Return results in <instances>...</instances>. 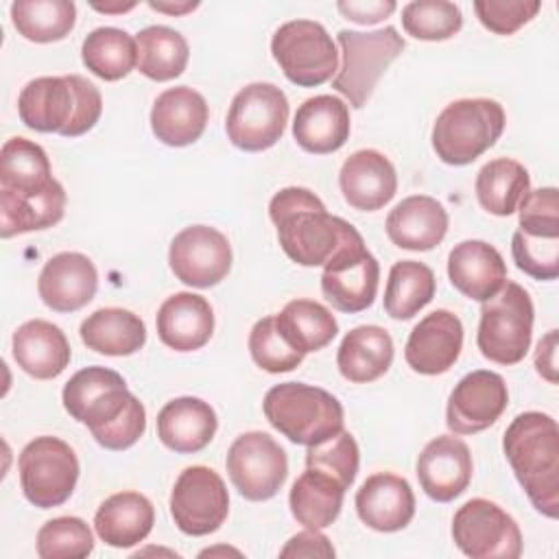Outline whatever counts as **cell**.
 <instances>
[{
    "label": "cell",
    "mask_w": 559,
    "mask_h": 559,
    "mask_svg": "<svg viewBox=\"0 0 559 559\" xmlns=\"http://www.w3.org/2000/svg\"><path fill=\"white\" fill-rule=\"evenodd\" d=\"M63 408L105 450H127L146 430V411L127 389L124 378L107 367H85L63 386Z\"/></svg>",
    "instance_id": "6da1fadb"
},
{
    "label": "cell",
    "mask_w": 559,
    "mask_h": 559,
    "mask_svg": "<svg viewBox=\"0 0 559 559\" xmlns=\"http://www.w3.org/2000/svg\"><path fill=\"white\" fill-rule=\"evenodd\" d=\"M504 456L533 507L557 520L559 515V428L539 411L520 413L504 430Z\"/></svg>",
    "instance_id": "7a4b0ae2"
},
{
    "label": "cell",
    "mask_w": 559,
    "mask_h": 559,
    "mask_svg": "<svg viewBox=\"0 0 559 559\" xmlns=\"http://www.w3.org/2000/svg\"><path fill=\"white\" fill-rule=\"evenodd\" d=\"M269 218L277 227L282 251L301 266H321L341 245L349 223L332 216L308 188L288 186L273 194Z\"/></svg>",
    "instance_id": "3957f363"
},
{
    "label": "cell",
    "mask_w": 559,
    "mask_h": 559,
    "mask_svg": "<svg viewBox=\"0 0 559 559\" xmlns=\"http://www.w3.org/2000/svg\"><path fill=\"white\" fill-rule=\"evenodd\" d=\"M100 111L98 87L81 74L37 76L17 96L20 120L39 133L79 138L98 122Z\"/></svg>",
    "instance_id": "277c9868"
},
{
    "label": "cell",
    "mask_w": 559,
    "mask_h": 559,
    "mask_svg": "<svg viewBox=\"0 0 559 559\" xmlns=\"http://www.w3.org/2000/svg\"><path fill=\"white\" fill-rule=\"evenodd\" d=\"M262 411L266 421L297 445H317L343 430L341 402L321 386L282 382L266 391Z\"/></svg>",
    "instance_id": "5b68a950"
},
{
    "label": "cell",
    "mask_w": 559,
    "mask_h": 559,
    "mask_svg": "<svg viewBox=\"0 0 559 559\" xmlns=\"http://www.w3.org/2000/svg\"><path fill=\"white\" fill-rule=\"evenodd\" d=\"M504 109L491 98H459L441 109L432 127V148L443 164L465 166L480 157L504 131Z\"/></svg>",
    "instance_id": "8992f818"
},
{
    "label": "cell",
    "mask_w": 559,
    "mask_h": 559,
    "mask_svg": "<svg viewBox=\"0 0 559 559\" xmlns=\"http://www.w3.org/2000/svg\"><path fill=\"white\" fill-rule=\"evenodd\" d=\"M533 301L518 282L504 286L480 306L476 345L480 354L498 365H518L524 360L533 336Z\"/></svg>",
    "instance_id": "52a82bcc"
},
{
    "label": "cell",
    "mask_w": 559,
    "mask_h": 559,
    "mask_svg": "<svg viewBox=\"0 0 559 559\" xmlns=\"http://www.w3.org/2000/svg\"><path fill=\"white\" fill-rule=\"evenodd\" d=\"M341 68L332 79V87L347 98L356 109L367 105L378 79L404 50V39L393 26H384L371 33L338 31Z\"/></svg>",
    "instance_id": "ba28073f"
},
{
    "label": "cell",
    "mask_w": 559,
    "mask_h": 559,
    "mask_svg": "<svg viewBox=\"0 0 559 559\" xmlns=\"http://www.w3.org/2000/svg\"><path fill=\"white\" fill-rule=\"evenodd\" d=\"M271 52L284 76L299 87H317L338 70L336 46L323 24L290 20L271 37Z\"/></svg>",
    "instance_id": "9c48e42d"
},
{
    "label": "cell",
    "mask_w": 559,
    "mask_h": 559,
    "mask_svg": "<svg viewBox=\"0 0 559 559\" xmlns=\"http://www.w3.org/2000/svg\"><path fill=\"white\" fill-rule=\"evenodd\" d=\"M380 264L349 223L341 245L323 264L321 290L332 308L354 314L367 310L378 293Z\"/></svg>",
    "instance_id": "30bf717a"
},
{
    "label": "cell",
    "mask_w": 559,
    "mask_h": 559,
    "mask_svg": "<svg viewBox=\"0 0 559 559\" xmlns=\"http://www.w3.org/2000/svg\"><path fill=\"white\" fill-rule=\"evenodd\" d=\"M17 469L24 498L39 509L63 504L79 480L74 450L63 439L50 435L35 437L24 445Z\"/></svg>",
    "instance_id": "8fae6325"
},
{
    "label": "cell",
    "mask_w": 559,
    "mask_h": 559,
    "mask_svg": "<svg viewBox=\"0 0 559 559\" xmlns=\"http://www.w3.org/2000/svg\"><path fill=\"white\" fill-rule=\"evenodd\" d=\"M288 122V98L273 83L245 85L229 105L225 131L229 142L247 153H260L277 144Z\"/></svg>",
    "instance_id": "7c38bea8"
},
{
    "label": "cell",
    "mask_w": 559,
    "mask_h": 559,
    "mask_svg": "<svg viewBox=\"0 0 559 559\" xmlns=\"http://www.w3.org/2000/svg\"><path fill=\"white\" fill-rule=\"evenodd\" d=\"M452 539L472 559H518L522 533L518 522L485 498H472L452 518Z\"/></svg>",
    "instance_id": "4fadbf2b"
},
{
    "label": "cell",
    "mask_w": 559,
    "mask_h": 559,
    "mask_svg": "<svg viewBox=\"0 0 559 559\" xmlns=\"http://www.w3.org/2000/svg\"><path fill=\"white\" fill-rule=\"evenodd\" d=\"M225 467L231 485L251 502L273 498L288 476L284 448L262 430H249L236 437L227 450Z\"/></svg>",
    "instance_id": "5bb4252c"
},
{
    "label": "cell",
    "mask_w": 559,
    "mask_h": 559,
    "mask_svg": "<svg viewBox=\"0 0 559 559\" xmlns=\"http://www.w3.org/2000/svg\"><path fill=\"white\" fill-rule=\"evenodd\" d=\"M229 513V493L223 478L205 465L186 467L170 491V515L177 528L203 537L221 528Z\"/></svg>",
    "instance_id": "9a60e30c"
},
{
    "label": "cell",
    "mask_w": 559,
    "mask_h": 559,
    "mask_svg": "<svg viewBox=\"0 0 559 559\" xmlns=\"http://www.w3.org/2000/svg\"><path fill=\"white\" fill-rule=\"evenodd\" d=\"M168 264L179 282L194 288H210L227 277L231 269V245L216 227L190 225L173 238Z\"/></svg>",
    "instance_id": "2e32d148"
},
{
    "label": "cell",
    "mask_w": 559,
    "mask_h": 559,
    "mask_svg": "<svg viewBox=\"0 0 559 559\" xmlns=\"http://www.w3.org/2000/svg\"><path fill=\"white\" fill-rule=\"evenodd\" d=\"M507 404L504 378L489 369H476L454 384L448 397L445 424L454 435H476L493 426Z\"/></svg>",
    "instance_id": "e0dca14e"
},
{
    "label": "cell",
    "mask_w": 559,
    "mask_h": 559,
    "mask_svg": "<svg viewBox=\"0 0 559 559\" xmlns=\"http://www.w3.org/2000/svg\"><path fill=\"white\" fill-rule=\"evenodd\" d=\"M463 349V323L450 310L426 314L408 334L404 358L406 365L421 376L445 373Z\"/></svg>",
    "instance_id": "ac0fdd59"
},
{
    "label": "cell",
    "mask_w": 559,
    "mask_h": 559,
    "mask_svg": "<svg viewBox=\"0 0 559 559\" xmlns=\"http://www.w3.org/2000/svg\"><path fill=\"white\" fill-rule=\"evenodd\" d=\"M474 463L465 441L439 435L426 443L417 459V478L424 493L437 502H452L472 480Z\"/></svg>",
    "instance_id": "d6986e66"
},
{
    "label": "cell",
    "mask_w": 559,
    "mask_h": 559,
    "mask_svg": "<svg viewBox=\"0 0 559 559\" xmlns=\"http://www.w3.org/2000/svg\"><path fill=\"white\" fill-rule=\"evenodd\" d=\"M98 288V273L94 262L76 251H61L52 255L37 280L41 301L55 312H74L87 306Z\"/></svg>",
    "instance_id": "ffe728a7"
},
{
    "label": "cell",
    "mask_w": 559,
    "mask_h": 559,
    "mask_svg": "<svg viewBox=\"0 0 559 559\" xmlns=\"http://www.w3.org/2000/svg\"><path fill=\"white\" fill-rule=\"evenodd\" d=\"M343 199L360 212L382 210L397 192V175L389 157L376 148L352 153L338 173Z\"/></svg>",
    "instance_id": "44dd1931"
},
{
    "label": "cell",
    "mask_w": 559,
    "mask_h": 559,
    "mask_svg": "<svg viewBox=\"0 0 559 559\" xmlns=\"http://www.w3.org/2000/svg\"><path fill=\"white\" fill-rule=\"evenodd\" d=\"M356 513L378 533H395L408 526L415 515V496L406 478L378 472L365 478L356 491Z\"/></svg>",
    "instance_id": "7402d4cb"
},
{
    "label": "cell",
    "mask_w": 559,
    "mask_h": 559,
    "mask_svg": "<svg viewBox=\"0 0 559 559\" xmlns=\"http://www.w3.org/2000/svg\"><path fill=\"white\" fill-rule=\"evenodd\" d=\"M352 131L349 107L345 100L332 94H319L306 98L293 120L295 142L314 155H328L338 151Z\"/></svg>",
    "instance_id": "603a6c76"
},
{
    "label": "cell",
    "mask_w": 559,
    "mask_h": 559,
    "mask_svg": "<svg viewBox=\"0 0 559 559\" xmlns=\"http://www.w3.org/2000/svg\"><path fill=\"white\" fill-rule=\"evenodd\" d=\"M448 277L459 293L483 304L504 286L507 264L489 242L463 240L448 253Z\"/></svg>",
    "instance_id": "cb8c5ba5"
},
{
    "label": "cell",
    "mask_w": 559,
    "mask_h": 559,
    "mask_svg": "<svg viewBox=\"0 0 559 559\" xmlns=\"http://www.w3.org/2000/svg\"><path fill=\"white\" fill-rule=\"evenodd\" d=\"M207 116L210 109L203 94L188 85H177L155 98L151 129L166 146H188L203 135Z\"/></svg>",
    "instance_id": "d4e9b609"
},
{
    "label": "cell",
    "mask_w": 559,
    "mask_h": 559,
    "mask_svg": "<svg viewBox=\"0 0 559 559\" xmlns=\"http://www.w3.org/2000/svg\"><path fill=\"white\" fill-rule=\"evenodd\" d=\"M389 240L408 251H430L448 234V212L441 201L428 194L402 199L386 216Z\"/></svg>",
    "instance_id": "484cf974"
},
{
    "label": "cell",
    "mask_w": 559,
    "mask_h": 559,
    "mask_svg": "<svg viewBox=\"0 0 559 559\" xmlns=\"http://www.w3.org/2000/svg\"><path fill=\"white\" fill-rule=\"evenodd\" d=\"M157 336L175 352L201 349L214 332L210 301L197 293H175L157 310Z\"/></svg>",
    "instance_id": "4316f807"
},
{
    "label": "cell",
    "mask_w": 559,
    "mask_h": 559,
    "mask_svg": "<svg viewBox=\"0 0 559 559\" xmlns=\"http://www.w3.org/2000/svg\"><path fill=\"white\" fill-rule=\"evenodd\" d=\"M13 360L35 380H52L70 365V343L63 330L44 319H31L13 332Z\"/></svg>",
    "instance_id": "83f0119b"
},
{
    "label": "cell",
    "mask_w": 559,
    "mask_h": 559,
    "mask_svg": "<svg viewBox=\"0 0 559 559\" xmlns=\"http://www.w3.org/2000/svg\"><path fill=\"white\" fill-rule=\"evenodd\" d=\"M218 419L214 408L201 397L183 395L166 402L157 413L159 441L179 454L201 452L216 435Z\"/></svg>",
    "instance_id": "f1b7e54d"
},
{
    "label": "cell",
    "mask_w": 559,
    "mask_h": 559,
    "mask_svg": "<svg viewBox=\"0 0 559 559\" xmlns=\"http://www.w3.org/2000/svg\"><path fill=\"white\" fill-rule=\"evenodd\" d=\"M153 522L155 509L140 491H118L105 498L94 515L96 535L111 548H131L144 542Z\"/></svg>",
    "instance_id": "f546056e"
},
{
    "label": "cell",
    "mask_w": 559,
    "mask_h": 559,
    "mask_svg": "<svg viewBox=\"0 0 559 559\" xmlns=\"http://www.w3.org/2000/svg\"><path fill=\"white\" fill-rule=\"evenodd\" d=\"M393 362V338L380 325L349 330L336 352L341 376L354 384H367L389 371Z\"/></svg>",
    "instance_id": "4dcf8cb0"
},
{
    "label": "cell",
    "mask_w": 559,
    "mask_h": 559,
    "mask_svg": "<svg viewBox=\"0 0 559 559\" xmlns=\"http://www.w3.org/2000/svg\"><path fill=\"white\" fill-rule=\"evenodd\" d=\"M87 349L105 356H129L144 347V321L124 308H98L79 328Z\"/></svg>",
    "instance_id": "1f68e13d"
},
{
    "label": "cell",
    "mask_w": 559,
    "mask_h": 559,
    "mask_svg": "<svg viewBox=\"0 0 559 559\" xmlns=\"http://www.w3.org/2000/svg\"><path fill=\"white\" fill-rule=\"evenodd\" d=\"M345 489L347 487L332 474L306 467V472L290 487V513L301 526L321 531L338 518Z\"/></svg>",
    "instance_id": "d6a6232c"
},
{
    "label": "cell",
    "mask_w": 559,
    "mask_h": 559,
    "mask_svg": "<svg viewBox=\"0 0 559 559\" xmlns=\"http://www.w3.org/2000/svg\"><path fill=\"white\" fill-rule=\"evenodd\" d=\"M66 212V190L55 179L37 194L15 197L0 192V236L11 238L17 234L39 231L57 225Z\"/></svg>",
    "instance_id": "836d02e7"
},
{
    "label": "cell",
    "mask_w": 559,
    "mask_h": 559,
    "mask_svg": "<svg viewBox=\"0 0 559 559\" xmlns=\"http://www.w3.org/2000/svg\"><path fill=\"white\" fill-rule=\"evenodd\" d=\"M55 181L46 151L26 138H9L0 151V192L37 194Z\"/></svg>",
    "instance_id": "e575fe53"
},
{
    "label": "cell",
    "mask_w": 559,
    "mask_h": 559,
    "mask_svg": "<svg viewBox=\"0 0 559 559\" xmlns=\"http://www.w3.org/2000/svg\"><path fill=\"white\" fill-rule=\"evenodd\" d=\"M474 188L483 210L493 216H511L531 190V177L520 162L498 157L478 170Z\"/></svg>",
    "instance_id": "d590c367"
},
{
    "label": "cell",
    "mask_w": 559,
    "mask_h": 559,
    "mask_svg": "<svg viewBox=\"0 0 559 559\" xmlns=\"http://www.w3.org/2000/svg\"><path fill=\"white\" fill-rule=\"evenodd\" d=\"M280 334L304 356L332 343L338 332L334 314L319 301L293 299L275 314Z\"/></svg>",
    "instance_id": "8d00e7d4"
},
{
    "label": "cell",
    "mask_w": 559,
    "mask_h": 559,
    "mask_svg": "<svg viewBox=\"0 0 559 559\" xmlns=\"http://www.w3.org/2000/svg\"><path fill=\"white\" fill-rule=\"evenodd\" d=\"M138 46V70L151 81H170L177 79L190 57V48L186 37L162 24H153L142 28L135 35Z\"/></svg>",
    "instance_id": "74e56055"
},
{
    "label": "cell",
    "mask_w": 559,
    "mask_h": 559,
    "mask_svg": "<svg viewBox=\"0 0 559 559\" xmlns=\"http://www.w3.org/2000/svg\"><path fill=\"white\" fill-rule=\"evenodd\" d=\"M437 280L428 264L400 260L391 266L384 288V310L391 319H413L435 297Z\"/></svg>",
    "instance_id": "f35d334b"
},
{
    "label": "cell",
    "mask_w": 559,
    "mask_h": 559,
    "mask_svg": "<svg viewBox=\"0 0 559 559\" xmlns=\"http://www.w3.org/2000/svg\"><path fill=\"white\" fill-rule=\"evenodd\" d=\"M83 66L103 81H118L138 66L135 39L116 26L94 28L81 46Z\"/></svg>",
    "instance_id": "ab89813d"
},
{
    "label": "cell",
    "mask_w": 559,
    "mask_h": 559,
    "mask_svg": "<svg viewBox=\"0 0 559 559\" xmlns=\"http://www.w3.org/2000/svg\"><path fill=\"white\" fill-rule=\"evenodd\" d=\"M11 22L24 39L50 44L70 35L76 7L70 0H17L11 4Z\"/></svg>",
    "instance_id": "60d3db41"
},
{
    "label": "cell",
    "mask_w": 559,
    "mask_h": 559,
    "mask_svg": "<svg viewBox=\"0 0 559 559\" xmlns=\"http://www.w3.org/2000/svg\"><path fill=\"white\" fill-rule=\"evenodd\" d=\"M402 26L415 39L443 41L461 31L463 13L454 2L415 0L404 4Z\"/></svg>",
    "instance_id": "b9f144b4"
},
{
    "label": "cell",
    "mask_w": 559,
    "mask_h": 559,
    "mask_svg": "<svg viewBox=\"0 0 559 559\" xmlns=\"http://www.w3.org/2000/svg\"><path fill=\"white\" fill-rule=\"evenodd\" d=\"M94 550V535L85 520L61 515L37 531V555L41 559H83Z\"/></svg>",
    "instance_id": "7bdbcfd3"
},
{
    "label": "cell",
    "mask_w": 559,
    "mask_h": 559,
    "mask_svg": "<svg viewBox=\"0 0 559 559\" xmlns=\"http://www.w3.org/2000/svg\"><path fill=\"white\" fill-rule=\"evenodd\" d=\"M249 354L253 362L269 373L293 371L301 365L304 354L297 352L277 330L275 314H269L253 323L249 332Z\"/></svg>",
    "instance_id": "ee69618b"
},
{
    "label": "cell",
    "mask_w": 559,
    "mask_h": 559,
    "mask_svg": "<svg viewBox=\"0 0 559 559\" xmlns=\"http://www.w3.org/2000/svg\"><path fill=\"white\" fill-rule=\"evenodd\" d=\"M358 463H360L358 443L345 428L317 445H308V452H306V467H314L325 474H332L347 489L352 487L358 474Z\"/></svg>",
    "instance_id": "f6af8a7d"
},
{
    "label": "cell",
    "mask_w": 559,
    "mask_h": 559,
    "mask_svg": "<svg viewBox=\"0 0 559 559\" xmlns=\"http://www.w3.org/2000/svg\"><path fill=\"white\" fill-rule=\"evenodd\" d=\"M511 255L515 266L533 280L550 282L559 275V236H533L515 229Z\"/></svg>",
    "instance_id": "bcb514c9"
},
{
    "label": "cell",
    "mask_w": 559,
    "mask_h": 559,
    "mask_svg": "<svg viewBox=\"0 0 559 559\" xmlns=\"http://www.w3.org/2000/svg\"><path fill=\"white\" fill-rule=\"evenodd\" d=\"M542 9L537 0H476L474 11L478 22L496 35H513L528 24Z\"/></svg>",
    "instance_id": "7dc6e473"
},
{
    "label": "cell",
    "mask_w": 559,
    "mask_h": 559,
    "mask_svg": "<svg viewBox=\"0 0 559 559\" xmlns=\"http://www.w3.org/2000/svg\"><path fill=\"white\" fill-rule=\"evenodd\" d=\"M520 231L533 236H559V192L557 188L528 190L520 207Z\"/></svg>",
    "instance_id": "c3c4849f"
},
{
    "label": "cell",
    "mask_w": 559,
    "mask_h": 559,
    "mask_svg": "<svg viewBox=\"0 0 559 559\" xmlns=\"http://www.w3.org/2000/svg\"><path fill=\"white\" fill-rule=\"evenodd\" d=\"M336 550L330 539L319 533V528H306L293 535L286 546L280 550V557H334Z\"/></svg>",
    "instance_id": "681fc988"
},
{
    "label": "cell",
    "mask_w": 559,
    "mask_h": 559,
    "mask_svg": "<svg viewBox=\"0 0 559 559\" xmlns=\"http://www.w3.org/2000/svg\"><path fill=\"white\" fill-rule=\"evenodd\" d=\"M393 0H341L336 2V9L345 15V20H352L356 24H378L380 20L389 17L395 11Z\"/></svg>",
    "instance_id": "f907efd6"
},
{
    "label": "cell",
    "mask_w": 559,
    "mask_h": 559,
    "mask_svg": "<svg viewBox=\"0 0 559 559\" xmlns=\"http://www.w3.org/2000/svg\"><path fill=\"white\" fill-rule=\"evenodd\" d=\"M535 369L544 380L557 384V330H550L539 338L535 349Z\"/></svg>",
    "instance_id": "816d5d0a"
},
{
    "label": "cell",
    "mask_w": 559,
    "mask_h": 559,
    "mask_svg": "<svg viewBox=\"0 0 559 559\" xmlns=\"http://www.w3.org/2000/svg\"><path fill=\"white\" fill-rule=\"evenodd\" d=\"M148 7L153 11L168 13V15H186V13L194 11L199 7V2H192V0H183V2H155V0H148Z\"/></svg>",
    "instance_id": "f5cc1de1"
},
{
    "label": "cell",
    "mask_w": 559,
    "mask_h": 559,
    "mask_svg": "<svg viewBox=\"0 0 559 559\" xmlns=\"http://www.w3.org/2000/svg\"><path fill=\"white\" fill-rule=\"evenodd\" d=\"M135 7V2H92V9L100 11V13H124V11H131Z\"/></svg>",
    "instance_id": "db71d44e"
}]
</instances>
